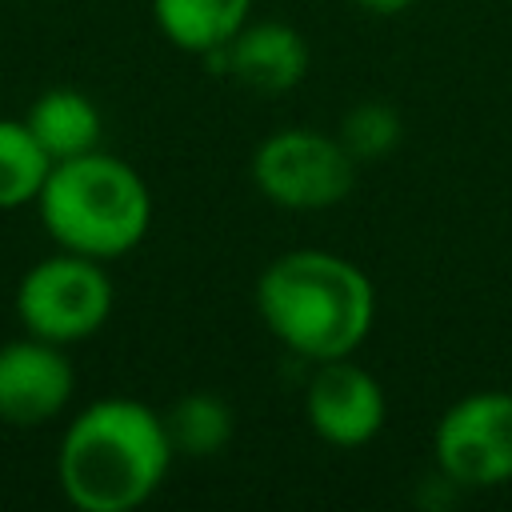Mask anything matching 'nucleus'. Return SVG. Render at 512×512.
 Masks as SVG:
<instances>
[{"label":"nucleus","mask_w":512,"mask_h":512,"mask_svg":"<svg viewBox=\"0 0 512 512\" xmlns=\"http://www.w3.org/2000/svg\"><path fill=\"white\" fill-rule=\"evenodd\" d=\"M172 456L164 412L132 396H100L68 420L56 480L80 512H132L164 484Z\"/></svg>","instance_id":"nucleus-1"},{"label":"nucleus","mask_w":512,"mask_h":512,"mask_svg":"<svg viewBox=\"0 0 512 512\" xmlns=\"http://www.w3.org/2000/svg\"><path fill=\"white\" fill-rule=\"evenodd\" d=\"M256 312L288 352L324 364L364 344L376 320V288L340 252L292 248L260 272Z\"/></svg>","instance_id":"nucleus-2"},{"label":"nucleus","mask_w":512,"mask_h":512,"mask_svg":"<svg viewBox=\"0 0 512 512\" xmlns=\"http://www.w3.org/2000/svg\"><path fill=\"white\" fill-rule=\"evenodd\" d=\"M36 212L56 248L108 264L148 236L152 192L128 160L92 148L52 164Z\"/></svg>","instance_id":"nucleus-3"},{"label":"nucleus","mask_w":512,"mask_h":512,"mask_svg":"<svg viewBox=\"0 0 512 512\" xmlns=\"http://www.w3.org/2000/svg\"><path fill=\"white\" fill-rule=\"evenodd\" d=\"M116 292L104 260L80 256V252H56L36 260L12 296L16 320L28 336L52 340V344H80L96 336L112 316Z\"/></svg>","instance_id":"nucleus-4"},{"label":"nucleus","mask_w":512,"mask_h":512,"mask_svg":"<svg viewBox=\"0 0 512 512\" xmlns=\"http://www.w3.org/2000/svg\"><path fill=\"white\" fill-rule=\"evenodd\" d=\"M248 168L256 192L288 212L332 208L356 184V156L340 136H324L316 128H280L264 136Z\"/></svg>","instance_id":"nucleus-5"},{"label":"nucleus","mask_w":512,"mask_h":512,"mask_svg":"<svg viewBox=\"0 0 512 512\" xmlns=\"http://www.w3.org/2000/svg\"><path fill=\"white\" fill-rule=\"evenodd\" d=\"M432 456L456 488L512 484V392L484 388L448 404L432 432Z\"/></svg>","instance_id":"nucleus-6"},{"label":"nucleus","mask_w":512,"mask_h":512,"mask_svg":"<svg viewBox=\"0 0 512 512\" xmlns=\"http://www.w3.org/2000/svg\"><path fill=\"white\" fill-rule=\"evenodd\" d=\"M76 392V368L64 344L20 336L0 344V424L40 428L56 420Z\"/></svg>","instance_id":"nucleus-7"},{"label":"nucleus","mask_w":512,"mask_h":512,"mask_svg":"<svg viewBox=\"0 0 512 512\" xmlns=\"http://www.w3.org/2000/svg\"><path fill=\"white\" fill-rule=\"evenodd\" d=\"M304 416L308 428L332 448H360L384 428L388 400L368 368H360L352 356H340L316 364L304 392Z\"/></svg>","instance_id":"nucleus-8"},{"label":"nucleus","mask_w":512,"mask_h":512,"mask_svg":"<svg viewBox=\"0 0 512 512\" xmlns=\"http://www.w3.org/2000/svg\"><path fill=\"white\" fill-rule=\"evenodd\" d=\"M236 84L280 96L308 76V40L284 20H248L220 52H208Z\"/></svg>","instance_id":"nucleus-9"},{"label":"nucleus","mask_w":512,"mask_h":512,"mask_svg":"<svg viewBox=\"0 0 512 512\" xmlns=\"http://www.w3.org/2000/svg\"><path fill=\"white\" fill-rule=\"evenodd\" d=\"M24 124L32 128L40 148L52 156V164L100 148V132H104L100 108L80 88H44L28 104Z\"/></svg>","instance_id":"nucleus-10"},{"label":"nucleus","mask_w":512,"mask_h":512,"mask_svg":"<svg viewBox=\"0 0 512 512\" xmlns=\"http://www.w3.org/2000/svg\"><path fill=\"white\" fill-rule=\"evenodd\" d=\"M152 20L172 48L208 56L252 20V0H152Z\"/></svg>","instance_id":"nucleus-11"},{"label":"nucleus","mask_w":512,"mask_h":512,"mask_svg":"<svg viewBox=\"0 0 512 512\" xmlns=\"http://www.w3.org/2000/svg\"><path fill=\"white\" fill-rule=\"evenodd\" d=\"M52 172V156L40 148L24 120L0 116V212L36 204L44 180Z\"/></svg>","instance_id":"nucleus-12"},{"label":"nucleus","mask_w":512,"mask_h":512,"mask_svg":"<svg viewBox=\"0 0 512 512\" xmlns=\"http://www.w3.org/2000/svg\"><path fill=\"white\" fill-rule=\"evenodd\" d=\"M164 428L176 456H216L232 440V408L212 392H188L164 412Z\"/></svg>","instance_id":"nucleus-13"},{"label":"nucleus","mask_w":512,"mask_h":512,"mask_svg":"<svg viewBox=\"0 0 512 512\" xmlns=\"http://www.w3.org/2000/svg\"><path fill=\"white\" fill-rule=\"evenodd\" d=\"M340 144L360 160H380L400 144V116L380 100H360L340 116Z\"/></svg>","instance_id":"nucleus-14"},{"label":"nucleus","mask_w":512,"mask_h":512,"mask_svg":"<svg viewBox=\"0 0 512 512\" xmlns=\"http://www.w3.org/2000/svg\"><path fill=\"white\" fill-rule=\"evenodd\" d=\"M416 0H356V8H364V12H372V16H396V12H404V8H412Z\"/></svg>","instance_id":"nucleus-15"}]
</instances>
